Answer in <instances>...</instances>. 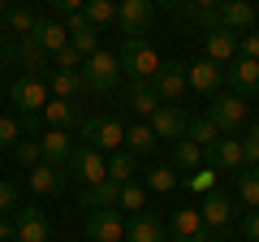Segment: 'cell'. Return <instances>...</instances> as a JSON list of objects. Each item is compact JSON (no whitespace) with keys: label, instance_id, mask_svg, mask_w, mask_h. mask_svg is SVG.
<instances>
[{"label":"cell","instance_id":"f907efd6","mask_svg":"<svg viewBox=\"0 0 259 242\" xmlns=\"http://www.w3.org/2000/svg\"><path fill=\"white\" fill-rule=\"evenodd\" d=\"M221 0H194V9H216Z\"/></svg>","mask_w":259,"mask_h":242},{"label":"cell","instance_id":"8fae6325","mask_svg":"<svg viewBox=\"0 0 259 242\" xmlns=\"http://www.w3.org/2000/svg\"><path fill=\"white\" fill-rule=\"evenodd\" d=\"M151 87H156V95L160 100H182L186 95V65L182 61H160V69H156V78H151Z\"/></svg>","mask_w":259,"mask_h":242},{"label":"cell","instance_id":"d590c367","mask_svg":"<svg viewBox=\"0 0 259 242\" xmlns=\"http://www.w3.org/2000/svg\"><path fill=\"white\" fill-rule=\"evenodd\" d=\"M143 204H147V190L134 186V182H125L121 195H117V208H130V216H134V212H143Z\"/></svg>","mask_w":259,"mask_h":242},{"label":"cell","instance_id":"ba28073f","mask_svg":"<svg viewBox=\"0 0 259 242\" xmlns=\"http://www.w3.org/2000/svg\"><path fill=\"white\" fill-rule=\"evenodd\" d=\"M156 18V5L151 0H117V26L121 35H143Z\"/></svg>","mask_w":259,"mask_h":242},{"label":"cell","instance_id":"f35d334b","mask_svg":"<svg viewBox=\"0 0 259 242\" xmlns=\"http://www.w3.org/2000/svg\"><path fill=\"white\" fill-rule=\"evenodd\" d=\"M212 182H216V169H212V165L194 169V173L186 177V186H190V190H199V195H207V190H212Z\"/></svg>","mask_w":259,"mask_h":242},{"label":"cell","instance_id":"7dc6e473","mask_svg":"<svg viewBox=\"0 0 259 242\" xmlns=\"http://www.w3.org/2000/svg\"><path fill=\"white\" fill-rule=\"evenodd\" d=\"M39 126H44V112H30V117H22V134H35Z\"/></svg>","mask_w":259,"mask_h":242},{"label":"cell","instance_id":"f1b7e54d","mask_svg":"<svg viewBox=\"0 0 259 242\" xmlns=\"http://www.w3.org/2000/svg\"><path fill=\"white\" fill-rule=\"evenodd\" d=\"M156 130H151V126H130L125 130V151H134V156H151V151H156Z\"/></svg>","mask_w":259,"mask_h":242},{"label":"cell","instance_id":"b9f144b4","mask_svg":"<svg viewBox=\"0 0 259 242\" xmlns=\"http://www.w3.org/2000/svg\"><path fill=\"white\" fill-rule=\"evenodd\" d=\"M82 61H87V56L78 52L74 44H65L61 52H56V69H74V74H78V69H82Z\"/></svg>","mask_w":259,"mask_h":242},{"label":"cell","instance_id":"52a82bcc","mask_svg":"<svg viewBox=\"0 0 259 242\" xmlns=\"http://www.w3.org/2000/svg\"><path fill=\"white\" fill-rule=\"evenodd\" d=\"M9 100L18 104L22 117L44 112V104H48V83H44V78H35V74H26V78H18V83L9 87Z\"/></svg>","mask_w":259,"mask_h":242},{"label":"cell","instance_id":"60d3db41","mask_svg":"<svg viewBox=\"0 0 259 242\" xmlns=\"http://www.w3.org/2000/svg\"><path fill=\"white\" fill-rule=\"evenodd\" d=\"M242 160L246 165H259V121H250L246 139H242Z\"/></svg>","mask_w":259,"mask_h":242},{"label":"cell","instance_id":"9c48e42d","mask_svg":"<svg viewBox=\"0 0 259 242\" xmlns=\"http://www.w3.org/2000/svg\"><path fill=\"white\" fill-rule=\"evenodd\" d=\"M52 229H48V216L39 208H22L13 212V242H48Z\"/></svg>","mask_w":259,"mask_h":242},{"label":"cell","instance_id":"484cf974","mask_svg":"<svg viewBox=\"0 0 259 242\" xmlns=\"http://www.w3.org/2000/svg\"><path fill=\"white\" fill-rule=\"evenodd\" d=\"M207 160H203V147L194 139H177L173 143V169H186V173H194V169H203Z\"/></svg>","mask_w":259,"mask_h":242},{"label":"cell","instance_id":"30bf717a","mask_svg":"<svg viewBox=\"0 0 259 242\" xmlns=\"http://www.w3.org/2000/svg\"><path fill=\"white\" fill-rule=\"evenodd\" d=\"M168 233H173V242H207L212 238V229L203 225L199 208H177L173 221H168Z\"/></svg>","mask_w":259,"mask_h":242},{"label":"cell","instance_id":"5b68a950","mask_svg":"<svg viewBox=\"0 0 259 242\" xmlns=\"http://www.w3.org/2000/svg\"><path fill=\"white\" fill-rule=\"evenodd\" d=\"M82 139L100 151H121L125 147V126L117 117H82Z\"/></svg>","mask_w":259,"mask_h":242},{"label":"cell","instance_id":"1f68e13d","mask_svg":"<svg viewBox=\"0 0 259 242\" xmlns=\"http://www.w3.org/2000/svg\"><path fill=\"white\" fill-rule=\"evenodd\" d=\"M35 13H30V9H9V13H5V30H9V35H35Z\"/></svg>","mask_w":259,"mask_h":242},{"label":"cell","instance_id":"7a4b0ae2","mask_svg":"<svg viewBox=\"0 0 259 242\" xmlns=\"http://www.w3.org/2000/svg\"><path fill=\"white\" fill-rule=\"evenodd\" d=\"M78 74H82V87H87V91H112V87L121 83V61H117L112 52H91V56L82 61Z\"/></svg>","mask_w":259,"mask_h":242},{"label":"cell","instance_id":"6da1fadb","mask_svg":"<svg viewBox=\"0 0 259 242\" xmlns=\"http://www.w3.org/2000/svg\"><path fill=\"white\" fill-rule=\"evenodd\" d=\"M121 74L130 78V83H151L160 69V52L151 48L147 35H125V44H121Z\"/></svg>","mask_w":259,"mask_h":242},{"label":"cell","instance_id":"4dcf8cb0","mask_svg":"<svg viewBox=\"0 0 259 242\" xmlns=\"http://www.w3.org/2000/svg\"><path fill=\"white\" fill-rule=\"evenodd\" d=\"M82 18L91 22V26H108V22H117V0H87Z\"/></svg>","mask_w":259,"mask_h":242},{"label":"cell","instance_id":"f6af8a7d","mask_svg":"<svg viewBox=\"0 0 259 242\" xmlns=\"http://www.w3.org/2000/svg\"><path fill=\"white\" fill-rule=\"evenodd\" d=\"M242 233H246L250 242H259V208H250V212L242 216Z\"/></svg>","mask_w":259,"mask_h":242},{"label":"cell","instance_id":"ab89813d","mask_svg":"<svg viewBox=\"0 0 259 242\" xmlns=\"http://www.w3.org/2000/svg\"><path fill=\"white\" fill-rule=\"evenodd\" d=\"M22 204V190L13 186V182H0V216H13Z\"/></svg>","mask_w":259,"mask_h":242},{"label":"cell","instance_id":"bcb514c9","mask_svg":"<svg viewBox=\"0 0 259 242\" xmlns=\"http://www.w3.org/2000/svg\"><path fill=\"white\" fill-rule=\"evenodd\" d=\"M56 9H61V18H69V13H82V5L87 0H52Z\"/></svg>","mask_w":259,"mask_h":242},{"label":"cell","instance_id":"cb8c5ba5","mask_svg":"<svg viewBox=\"0 0 259 242\" xmlns=\"http://www.w3.org/2000/svg\"><path fill=\"white\" fill-rule=\"evenodd\" d=\"M44 121L52 130H74V126H82V112H78L74 100H48L44 104Z\"/></svg>","mask_w":259,"mask_h":242},{"label":"cell","instance_id":"db71d44e","mask_svg":"<svg viewBox=\"0 0 259 242\" xmlns=\"http://www.w3.org/2000/svg\"><path fill=\"white\" fill-rule=\"evenodd\" d=\"M207 242H225V238H207Z\"/></svg>","mask_w":259,"mask_h":242},{"label":"cell","instance_id":"f546056e","mask_svg":"<svg viewBox=\"0 0 259 242\" xmlns=\"http://www.w3.org/2000/svg\"><path fill=\"white\" fill-rule=\"evenodd\" d=\"M238 195H242V204H246V208H259V165H242Z\"/></svg>","mask_w":259,"mask_h":242},{"label":"cell","instance_id":"3957f363","mask_svg":"<svg viewBox=\"0 0 259 242\" xmlns=\"http://www.w3.org/2000/svg\"><path fill=\"white\" fill-rule=\"evenodd\" d=\"M207 121H212L221 134H233L246 121V100H242L238 91H225V95H212V104H207V112H203Z\"/></svg>","mask_w":259,"mask_h":242},{"label":"cell","instance_id":"ac0fdd59","mask_svg":"<svg viewBox=\"0 0 259 242\" xmlns=\"http://www.w3.org/2000/svg\"><path fill=\"white\" fill-rule=\"evenodd\" d=\"M216 13H221V26L225 30H255V5L250 0H221L216 5Z\"/></svg>","mask_w":259,"mask_h":242},{"label":"cell","instance_id":"8992f818","mask_svg":"<svg viewBox=\"0 0 259 242\" xmlns=\"http://www.w3.org/2000/svg\"><path fill=\"white\" fill-rule=\"evenodd\" d=\"M69 173H74L82 186H100L104 177H108V160H104L100 147L82 143V147H74V156H69Z\"/></svg>","mask_w":259,"mask_h":242},{"label":"cell","instance_id":"e575fe53","mask_svg":"<svg viewBox=\"0 0 259 242\" xmlns=\"http://www.w3.org/2000/svg\"><path fill=\"white\" fill-rule=\"evenodd\" d=\"M177 186V169L173 165H156L147 173V190H160V195H164V190H173Z\"/></svg>","mask_w":259,"mask_h":242},{"label":"cell","instance_id":"816d5d0a","mask_svg":"<svg viewBox=\"0 0 259 242\" xmlns=\"http://www.w3.org/2000/svg\"><path fill=\"white\" fill-rule=\"evenodd\" d=\"M13 9V5H9V0H0V13H9Z\"/></svg>","mask_w":259,"mask_h":242},{"label":"cell","instance_id":"8d00e7d4","mask_svg":"<svg viewBox=\"0 0 259 242\" xmlns=\"http://www.w3.org/2000/svg\"><path fill=\"white\" fill-rule=\"evenodd\" d=\"M22 143V121L18 117H0V151H13Z\"/></svg>","mask_w":259,"mask_h":242},{"label":"cell","instance_id":"83f0119b","mask_svg":"<svg viewBox=\"0 0 259 242\" xmlns=\"http://www.w3.org/2000/svg\"><path fill=\"white\" fill-rule=\"evenodd\" d=\"M160 104H164V100L156 95V87H151V83H130V108H134V112L151 117V112H156Z\"/></svg>","mask_w":259,"mask_h":242},{"label":"cell","instance_id":"d4e9b609","mask_svg":"<svg viewBox=\"0 0 259 242\" xmlns=\"http://www.w3.org/2000/svg\"><path fill=\"white\" fill-rule=\"evenodd\" d=\"M35 39L44 44L48 56H56L65 44H69V30H65V22H52V18H39L35 22Z\"/></svg>","mask_w":259,"mask_h":242},{"label":"cell","instance_id":"7402d4cb","mask_svg":"<svg viewBox=\"0 0 259 242\" xmlns=\"http://www.w3.org/2000/svg\"><path fill=\"white\" fill-rule=\"evenodd\" d=\"M207 61H216V65H233L238 61V35L225 26L207 30Z\"/></svg>","mask_w":259,"mask_h":242},{"label":"cell","instance_id":"9a60e30c","mask_svg":"<svg viewBox=\"0 0 259 242\" xmlns=\"http://www.w3.org/2000/svg\"><path fill=\"white\" fill-rule=\"evenodd\" d=\"M39 151H44V165L69 169V156H74V139H69V130H48V134H39Z\"/></svg>","mask_w":259,"mask_h":242},{"label":"cell","instance_id":"d6a6232c","mask_svg":"<svg viewBox=\"0 0 259 242\" xmlns=\"http://www.w3.org/2000/svg\"><path fill=\"white\" fill-rule=\"evenodd\" d=\"M130 173H134V151H112V160H108V177L117 182V186H125L130 182Z\"/></svg>","mask_w":259,"mask_h":242},{"label":"cell","instance_id":"74e56055","mask_svg":"<svg viewBox=\"0 0 259 242\" xmlns=\"http://www.w3.org/2000/svg\"><path fill=\"white\" fill-rule=\"evenodd\" d=\"M13 156L22 160L26 169H35V165H44V151H39V139H22L18 147H13Z\"/></svg>","mask_w":259,"mask_h":242},{"label":"cell","instance_id":"5bb4252c","mask_svg":"<svg viewBox=\"0 0 259 242\" xmlns=\"http://www.w3.org/2000/svg\"><path fill=\"white\" fill-rule=\"evenodd\" d=\"M65 182H69V169H56V165H35L26 169V186L35 195H61Z\"/></svg>","mask_w":259,"mask_h":242},{"label":"cell","instance_id":"ffe728a7","mask_svg":"<svg viewBox=\"0 0 259 242\" xmlns=\"http://www.w3.org/2000/svg\"><path fill=\"white\" fill-rule=\"evenodd\" d=\"M13 56L26 65V74H35V78L48 74V52H44V44H39L35 35H22L18 44H13Z\"/></svg>","mask_w":259,"mask_h":242},{"label":"cell","instance_id":"7c38bea8","mask_svg":"<svg viewBox=\"0 0 259 242\" xmlns=\"http://www.w3.org/2000/svg\"><path fill=\"white\" fill-rule=\"evenodd\" d=\"M203 160L212 169H242V165H246V160H242V139L221 134L216 143H207V147H203Z\"/></svg>","mask_w":259,"mask_h":242},{"label":"cell","instance_id":"681fc988","mask_svg":"<svg viewBox=\"0 0 259 242\" xmlns=\"http://www.w3.org/2000/svg\"><path fill=\"white\" fill-rule=\"evenodd\" d=\"M151 5H164V9H182L186 0H151Z\"/></svg>","mask_w":259,"mask_h":242},{"label":"cell","instance_id":"7bdbcfd3","mask_svg":"<svg viewBox=\"0 0 259 242\" xmlns=\"http://www.w3.org/2000/svg\"><path fill=\"white\" fill-rule=\"evenodd\" d=\"M238 56H250V61H259V30H246V35H238Z\"/></svg>","mask_w":259,"mask_h":242},{"label":"cell","instance_id":"4fadbf2b","mask_svg":"<svg viewBox=\"0 0 259 242\" xmlns=\"http://www.w3.org/2000/svg\"><path fill=\"white\" fill-rule=\"evenodd\" d=\"M186 126H190V117H186L182 108H173V104H160L156 112H151V130H156V139H186Z\"/></svg>","mask_w":259,"mask_h":242},{"label":"cell","instance_id":"11a10c76","mask_svg":"<svg viewBox=\"0 0 259 242\" xmlns=\"http://www.w3.org/2000/svg\"><path fill=\"white\" fill-rule=\"evenodd\" d=\"M48 5H52V0H48Z\"/></svg>","mask_w":259,"mask_h":242},{"label":"cell","instance_id":"e0dca14e","mask_svg":"<svg viewBox=\"0 0 259 242\" xmlns=\"http://www.w3.org/2000/svg\"><path fill=\"white\" fill-rule=\"evenodd\" d=\"M199 216H203L207 229H225V225L233 221V199L225 195V190H207L203 204H199Z\"/></svg>","mask_w":259,"mask_h":242},{"label":"cell","instance_id":"f5cc1de1","mask_svg":"<svg viewBox=\"0 0 259 242\" xmlns=\"http://www.w3.org/2000/svg\"><path fill=\"white\" fill-rule=\"evenodd\" d=\"M0 39H5V13H0Z\"/></svg>","mask_w":259,"mask_h":242},{"label":"cell","instance_id":"c3c4849f","mask_svg":"<svg viewBox=\"0 0 259 242\" xmlns=\"http://www.w3.org/2000/svg\"><path fill=\"white\" fill-rule=\"evenodd\" d=\"M0 242H13V216H0Z\"/></svg>","mask_w":259,"mask_h":242},{"label":"cell","instance_id":"ee69618b","mask_svg":"<svg viewBox=\"0 0 259 242\" xmlns=\"http://www.w3.org/2000/svg\"><path fill=\"white\" fill-rule=\"evenodd\" d=\"M190 18L199 22L203 30H216V26H221V13H216V9H190Z\"/></svg>","mask_w":259,"mask_h":242},{"label":"cell","instance_id":"2e32d148","mask_svg":"<svg viewBox=\"0 0 259 242\" xmlns=\"http://www.w3.org/2000/svg\"><path fill=\"white\" fill-rule=\"evenodd\" d=\"M186 83L194 87L199 95H216V87L225 83V65H216V61H194V65H186Z\"/></svg>","mask_w":259,"mask_h":242},{"label":"cell","instance_id":"277c9868","mask_svg":"<svg viewBox=\"0 0 259 242\" xmlns=\"http://www.w3.org/2000/svg\"><path fill=\"white\" fill-rule=\"evenodd\" d=\"M87 238L91 242H125V212L121 208H87Z\"/></svg>","mask_w":259,"mask_h":242},{"label":"cell","instance_id":"d6986e66","mask_svg":"<svg viewBox=\"0 0 259 242\" xmlns=\"http://www.w3.org/2000/svg\"><path fill=\"white\" fill-rule=\"evenodd\" d=\"M225 78L233 83V91L246 100V95H259V61H250V56H238L229 69H225Z\"/></svg>","mask_w":259,"mask_h":242},{"label":"cell","instance_id":"836d02e7","mask_svg":"<svg viewBox=\"0 0 259 242\" xmlns=\"http://www.w3.org/2000/svg\"><path fill=\"white\" fill-rule=\"evenodd\" d=\"M186 139H194L199 147H207V143H216V139H221V130H216V126H212L207 117H194L190 126H186Z\"/></svg>","mask_w":259,"mask_h":242},{"label":"cell","instance_id":"603a6c76","mask_svg":"<svg viewBox=\"0 0 259 242\" xmlns=\"http://www.w3.org/2000/svg\"><path fill=\"white\" fill-rule=\"evenodd\" d=\"M48 91H52V100H74V95H82V74H74V69H48L44 74Z\"/></svg>","mask_w":259,"mask_h":242},{"label":"cell","instance_id":"4316f807","mask_svg":"<svg viewBox=\"0 0 259 242\" xmlns=\"http://www.w3.org/2000/svg\"><path fill=\"white\" fill-rule=\"evenodd\" d=\"M117 195H121V186L112 182V177H104L100 186L82 190V208H117Z\"/></svg>","mask_w":259,"mask_h":242},{"label":"cell","instance_id":"44dd1931","mask_svg":"<svg viewBox=\"0 0 259 242\" xmlns=\"http://www.w3.org/2000/svg\"><path fill=\"white\" fill-rule=\"evenodd\" d=\"M125 238L130 242H164V221L151 212H134L125 221Z\"/></svg>","mask_w":259,"mask_h":242}]
</instances>
